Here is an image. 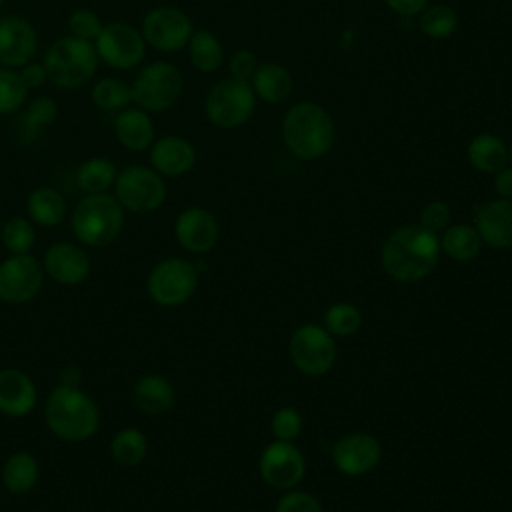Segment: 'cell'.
<instances>
[{
    "label": "cell",
    "mask_w": 512,
    "mask_h": 512,
    "mask_svg": "<svg viewBox=\"0 0 512 512\" xmlns=\"http://www.w3.org/2000/svg\"><path fill=\"white\" fill-rule=\"evenodd\" d=\"M38 402V390L34 380L18 370H0V412L10 418H22L34 410Z\"/></svg>",
    "instance_id": "44dd1931"
},
{
    "label": "cell",
    "mask_w": 512,
    "mask_h": 512,
    "mask_svg": "<svg viewBox=\"0 0 512 512\" xmlns=\"http://www.w3.org/2000/svg\"><path fill=\"white\" fill-rule=\"evenodd\" d=\"M40 478V468L36 458L26 450L12 452L2 466V484L14 496L30 494Z\"/></svg>",
    "instance_id": "d4e9b609"
},
{
    "label": "cell",
    "mask_w": 512,
    "mask_h": 512,
    "mask_svg": "<svg viewBox=\"0 0 512 512\" xmlns=\"http://www.w3.org/2000/svg\"><path fill=\"white\" fill-rule=\"evenodd\" d=\"M68 34L86 42H94L98 38V34L104 28V22L100 20V16L90 10V8H76L70 12L68 16Z\"/></svg>",
    "instance_id": "74e56055"
},
{
    "label": "cell",
    "mask_w": 512,
    "mask_h": 512,
    "mask_svg": "<svg viewBox=\"0 0 512 512\" xmlns=\"http://www.w3.org/2000/svg\"><path fill=\"white\" fill-rule=\"evenodd\" d=\"M94 48L102 64L120 72L138 68L146 58V42L140 28L122 20L104 24Z\"/></svg>",
    "instance_id": "9c48e42d"
},
{
    "label": "cell",
    "mask_w": 512,
    "mask_h": 512,
    "mask_svg": "<svg viewBox=\"0 0 512 512\" xmlns=\"http://www.w3.org/2000/svg\"><path fill=\"white\" fill-rule=\"evenodd\" d=\"M474 228L492 248L512 246V198H498L474 208Z\"/></svg>",
    "instance_id": "d6986e66"
},
{
    "label": "cell",
    "mask_w": 512,
    "mask_h": 512,
    "mask_svg": "<svg viewBox=\"0 0 512 512\" xmlns=\"http://www.w3.org/2000/svg\"><path fill=\"white\" fill-rule=\"evenodd\" d=\"M282 138L294 156L312 160L330 150L334 142V124L322 106L300 102L286 112Z\"/></svg>",
    "instance_id": "5b68a950"
},
{
    "label": "cell",
    "mask_w": 512,
    "mask_h": 512,
    "mask_svg": "<svg viewBox=\"0 0 512 512\" xmlns=\"http://www.w3.org/2000/svg\"><path fill=\"white\" fill-rule=\"evenodd\" d=\"M270 428H272V434H274L276 440L292 442L302 432V416H300V412L296 408L284 406V408L274 412Z\"/></svg>",
    "instance_id": "f35d334b"
},
{
    "label": "cell",
    "mask_w": 512,
    "mask_h": 512,
    "mask_svg": "<svg viewBox=\"0 0 512 512\" xmlns=\"http://www.w3.org/2000/svg\"><path fill=\"white\" fill-rule=\"evenodd\" d=\"M26 214L34 224L54 228L66 216V200L60 190L52 186H38L26 198Z\"/></svg>",
    "instance_id": "484cf974"
},
{
    "label": "cell",
    "mask_w": 512,
    "mask_h": 512,
    "mask_svg": "<svg viewBox=\"0 0 512 512\" xmlns=\"http://www.w3.org/2000/svg\"><path fill=\"white\" fill-rule=\"evenodd\" d=\"M118 176L116 164L106 156H92L84 160L76 170V186L84 194L108 192Z\"/></svg>",
    "instance_id": "4316f807"
},
{
    "label": "cell",
    "mask_w": 512,
    "mask_h": 512,
    "mask_svg": "<svg viewBox=\"0 0 512 512\" xmlns=\"http://www.w3.org/2000/svg\"><path fill=\"white\" fill-rule=\"evenodd\" d=\"M112 190L124 212L132 214H150L166 200L164 178L144 164H130L118 170Z\"/></svg>",
    "instance_id": "52a82bcc"
},
{
    "label": "cell",
    "mask_w": 512,
    "mask_h": 512,
    "mask_svg": "<svg viewBox=\"0 0 512 512\" xmlns=\"http://www.w3.org/2000/svg\"><path fill=\"white\" fill-rule=\"evenodd\" d=\"M456 12L446 4H434L420 16V28L430 38H446L456 30Z\"/></svg>",
    "instance_id": "8d00e7d4"
},
{
    "label": "cell",
    "mask_w": 512,
    "mask_h": 512,
    "mask_svg": "<svg viewBox=\"0 0 512 512\" xmlns=\"http://www.w3.org/2000/svg\"><path fill=\"white\" fill-rule=\"evenodd\" d=\"M198 286V270L184 258H164L148 274L146 290L152 302L164 308L182 306Z\"/></svg>",
    "instance_id": "ba28073f"
},
{
    "label": "cell",
    "mask_w": 512,
    "mask_h": 512,
    "mask_svg": "<svg viewBox=\"0 0 512 512\" xmlns=\"http://www.w3.org/2000/svg\"><path fill=\"white\" fill-rule=\"evenodd\" d=\"M252 82H254L256 94L270 104L286 100L292 92V76L286 68L278 64L258 66Z\"/></svg>",
    "instance_id": "4dcf8cb0"
},
{
    "label": "cell",
    "mask_w": 512,
    "mask_h": 512,
    "mask_svg": "<svg viewBox=\"0 0 512 512\" xmlns=\"http://www.w3.org/2000/svg\"><path fill=\"white\" fill-rule=\"evenodd\" d=\"M258 70V64H256V58L252 52L248 50H238L232 58H230V74L234 80H240V82H248L254 78Z\"/></svg>",
    "instance_id": "b9f144b4"
},
{
    "label": "cell",
    "mask_w": 512,
    "mask_h": 512,
    "mask_svg": "<svg viewBox=\"0 0 512 512\" xmlns=\"http://www.w3.org/2000/svg\"><path fill=\"white\" fill-rule=\"evenodd\" d=\"M146 46L158 52H178L186 48L194 28L188 14L176 6H154L140 22Z\"/></svg>",
    "instance_id": "7c38bea8"
},
{
    "label": "cell",
    "mask_w": 512,
    "mask_h": 512,
    "mask_svg": "<svg viewBox=\"0 0 512 512\" xmlns=\"http://www.w3.org/2000/svg\"><path fill=\"white\" fill-rule=\"evenodd\" d=\"M44 274L60 286H78L90 276V256L80 244L54 242L42 258Z\"/></svg>",
    "instance_id": "e0dca14e"
},
{
    "label": "cell",
    "mask_w": 512,
    "mask_h": 512,
    "mask_svg": "<svg viewBox=\"0 0 512 512\" xmlns=\"http://www.w3.org/2000/svg\"><path fill=\"white\" fill-rule=\"evenodd\" d=\"M150 150V166L162 178H178L184 176L196 162L194 146L182 136H162L152 142Z\"/></svg>",
    "instance_id": "ffe728a7"
},
{
    "label": "cell",
    "mask_w": 512,
    "mask_h": 512,
    "mask_svg": "<svg viewBox=\"0 0 512 512\" xmlns=\"http://www.w3.org/2000/svg\"><path fill=\"white\" fill-rule=\"evenodd\" d=\"M400 16H416L424 10L428 0H384Z\"/></svg>",
    "instance_id": "ee69618b"
},
{
    "label": "cell",
    "mask_w": 512,
    "mask_h": 512,
    "mask_svg": "<svg viewBox=\"0 0 512 512\" xmlns=\"http://www.w3.org/2000/svg\"><path fill=\"white\" fill-rule=\"evenodd\" d=\"M124 208L114 194H84L70 216L74 238L82 246L104 248L112 244L124 228Z\"/></svg>",
    "instance_id": "3957f363"
},
{
    "label": "cell",
    "mask_w": 512,
    "mask_h": 512,
    "mask_svg": "<svg viewBox=\"0 0 512 512\" xmlns=\"http://www.w3.org/2000/svg\"><path fill=\"white\" fill-rule=\"evenodd\" d=\"M38 32L34 24L20 14L0 16V66L22 68L38 52Z\"/></svg>",
    "instance_id": "9a60e30c"
},
{
    "label": "cell",
    "mask_w": 512,
    "mask_h": 512,
    "mask_svg": "<svg viewBox=\"0 0 512 512\" xmlns=\"http://www.w3.org/2000/svg\"><path fill=\"white\" fill-rule=\"evenodd\" d=\"M258 470L262 480L270 488L286 492L302 482L306 472V460L292 442L274 440L262 450Z\"/></svg>",
    "instance_id": "5bb4252c"
},
{
    "label": "cell",
    "mask_w": 512,
    "mask_h": 512,
    "mask_svg": "<svg viewBox=\"0 0 512 512\" xmlns=\"http://www.w3.org/2000/svg\"><path fill=\"white\" fill-rule=\"evenodd\" d=\"M2 224H4V222H0V238H2Z\"/></svg>",
    "instance_id": "bcb514c9"
},
{
    "label": "cell",
    "mask_w": 512,
    "mask_h": 512,
    "mask_svg": "<svg viewBox=\"0 0 512 512\" xmlns=\"http://www.w3.org/2000/svg\"><path fill=\"white\" fill-rule=\"evenodd\" d=\"M482 244L484 242H482L478 230L470 224L448 226L440 238V248L444 250V254L458 262H468V260L476 258L482 250Z\"/></svg>",
    "instance_id": "f1b7e54d"
},
{
    "label": "cell",
    "mask_w": 512,
    "mask_h": 512,
    "mask_svg": "<svg viewBox=\"0 0 512 512\" xmlns=\"http://www.w3.org/2000/svg\"><path fill=\"white\" fill-rule=\"evenodd\" d=\"M132 400L144 414H164L174 408V384L162 374H144L132 388Z\"/></svg>",
    "instance_id": "603a6c76"
},
{
    "label": "cell",
    "mask_w": 512,
    "mask_h": 512,
    "mask_svg": "<svg viewBox=\"0 0 512 512\" xmlns=\"http://www.w3.org/2000/svg\"><path fill=\"white\" fill-rule=\"evenodd\" d=\"M274 512H324L320 500L304 490H286Z\"/></svg>",
    "instance_id": "ab89813d"
},
{
    "label": "cell",
    "mask_w": 512,
    "mask_h": 512,
    "mask_svg": "<svg viewBox=\"0 0 512 512\" xmlns=\"http://www.w3.org/2000/svg\"><path fill=\"white\" fill-rule=\"evenodd\" d=\"M42 64L48 72V82L62 90H76L94 80L100 60L94 42L66 34L46 48Z\"/></svg>",
    "instance_id": "277c9868"
},
{
    "label": "cell",
    "mask_w": 512,
    "mask_h": 512,
    "mask_svg": "<svg viewBox=\"0 0 512 512\" xmlns=\"http://www.w3.org/2000/svg\"><path fill=\"white\" fill-rule=\"evenodd\" d=\"M440 258V240L420 224L396 228L382 244L380 260L386 274L402 284L430 276Z\"/></svg>",
    "instance_id": "6da1fadb"
},
{
    "label": "cell",
    "mask_w": 512,
    "mask_h": 512,
    "mask_svg": "<svg viewBox=\"0 0 512 512\" xmlns=\"http://www.w3.org/2000/svg\"><path fill=\"white\" fill-rule=\"evenodd\" d=\"M254 110V92L248 82L234 78L216 82L204 100V112L208 120L224 130L244 124Z\"/></svg>",
    "instance_id": "8fae6325"
},
{
    "label": "cell",
    "mask_w": 512,
    "mask_h": 512,
    "mask_svg": "<svg viewBox=\"0 0 512 512\" xmlns=\"http://www.w3.org/2000/svg\"><path fill=\"white\" fill-rule=\"evenodd\" d=\"M2 4H4V0H0V10H2Z\"/></svg>",
    "instance_id": "7dc6e473"
},
{
    "label": "cell",
    "mask_w": 512,
    "mask_h": 512,
    "mask_svg": "<svg viewBox=\"0 0 512 512\" xmlns=\"http://www.w3.org/2000/svg\"><path fill=\"white\" fill-rule=\"evenodd\" d=\"M28 92L18 70L0 66V116L18 114L28 102Z\"/></svg>",
    "instance_id": "836d02e7"
},
{
    "label": "cell",
    "mask_w": 512,
    "mask_h": 512,
    "mask_svg": "<svg viewBox=\"0 0 512 512\" xmlns=\"http://www.w3.org/2000/svg\"><path fill=\"white\" fill-rule=\"evenodd\" d=\"M44 422L66 442H84L100 428V408L80 386L58 384L44 402Z\"/></svg>",
    "instance_id": "7a4b0ae2"
},
{
    "label": "cell",
    "mask_w": 512,
    "mask_h": 512,
    "mask_svg": "<svg viewBox=\"0 0 512 512\" xmlns=\"http://www.w3.org/2000/svg\"><path fill=\"white\" fill-rule=\"evenodd\" d=\"M424 230L432 232V234H440L448 228L450 224V208L448 204L440 202V200H434V202H428L422 210H420V222H418Z\"/></svg>",
    "instance_id": "60d3db41"
},
{
    "label": "cell",
    "mask_w": 512,
    "mask_h": 512,
    "mask_svg": "<svg viewBox=\"0 0 512 512\" xmlns=\"http://www.w3.org/2000/svg\"><path fill=\"white\" fill-rule=\"evenodd\" d=\"M90 100L98 110L106 114H116L132 104L130 84L118 76H104L92 84Z\"/></svg>",
    "instance_id": "f546056e"
},
{
    "label": "cell",
    "mask_w": 512,
    "mask_h": 512,
    "mask_svg": "<svg viewBox=\"0 0 512 512\" xmlns=\"http://www.w3.org/2000/svg\"><path fill=\"white\" fill-rule=\"evenodd\" d=\"M112 130L118 144L134 154L148 150L156 140L152 116L134 104L114 114Z\"/></svg>",
    "instance_id": "7402d4cb"
},
{
    "label": "cell",
    "mask_w": 512,
    "mask_h": 512,
    "mask_svg": "<svg viewBox=\"0 0 512 512\" xmlns=\"http://www.w3.org/2000/svg\"><path fill=\"white\" fill-rule=\"evenodd\" d=\"M186 48H188L192 66L200 72H214L220 68V64L224 60L220 40L206 28L194 30Z\"/></svg>",
    "instance_id": "1f68e13d"
},
{
    "label": "cell",
    "mask_w": 512,
    "mask_h": 512,
    "mask_svg": "<svg viewBox=\"0 0 512 512\" xmlns=\"http://www.w3.org/2000/svg\"><path fill=\"white\" fill-rule=\"evenodd\" d=\"M18 74L28 90H36L48 82V72L42 62H28L22 68H18Z\"/></svg>",
    "instance_id": "7bdbcfd3"
},
{
    "label": "cell",
    "mask_w": 512,
    "mask_h": 512,
    "mask_svg": "<svg viewBox=\"0 0 512 512\" xmlns=\"http://www.w3.org/2000/svg\"><path fill=\"white\" fill-rule=\"evenodd\" d=\"M382 458L380 442L366 432H352L332 446V462L346 476H362L378 466Z\"/></svg>",
    "instance_id": "2e32d148"
},
{
    "label": "cell",
    "mask_w": 512,
    "mask_h": 512,
    "mask_svg": "<svg viewBox=\"0 0 512 512\" xmlns=\"http://www.w3.org/2000/svg\"><path fill=\"white\" fill-rule=\"evenodd\" d=\"M182 88V72L166 60H154L144 64L130 82L132 104L148 114H162L180 100Z\"/></svg>",
    "instance_id": "8992f818"
},
{
    "label": "cell",
    "mask_w": 512,
    "mask_h": 512,
    "mask_svg": "<svg viewBox=\"0 0 512 512\" xmlns=\"http://www.w3.org/2000/svg\"><path fill=\"white\" fill-rule=\"evenodd\" d=\"M494 188L500 198H512V168H502L500 172H496Z\"/></svg>",
    "instance_id": "f6af8a7d"
},
{
    "label": "cell",
    "mask_w": 512,
    "mask_h": 512,
    "mask_svg": "<svg viewBox=\"0 0 512 512\" xmlns=\"http://www.w3.org/2000/svg\"><path fill=\"white\" fill-rule=\"evenodd\" d=\"M292 364L306 376L326 374L336 360L334 336L320 324H302L288 342Z\"/></svg>",
    "instance_id": "30bf717a"
},
{
    "label": "cell",
    "mask_w": 512,
    "mask_h": 512,
    "mask_svg": "<svg viewBox=\"0 0 512 512\" xmlns=\"http://www.w3.org/2000/svg\"><path fill=\"white\" fill-rule=\"evenodd\" d=\"M218 222L212 212L200 206L184 208L174 222V236L178 244L192 254H206L218 242Z\"/></svg>",
    "instance_id": "ac0fdd59"
},
{
    "label": "cell",
    "mask_w": 512,
    "mask_h": 512,
    "mask_svg": "<svg viewBox=\"0 0 512 512\" xmlns=\"http://www.w3.org/2000/svg\"><path fill=\"white\" fill-rule=\"evenodd\" d=\"M2 244L10 254H30L36 242L34 222L26 216H12L2 224Z\"/></svg>",
    "instance_id": "e575fe53"
},
{
    "label": "cell",
    "mask_w": 512,
    "mask_h": 512,
    "mask_svg": "<svg viewBox=\"0 0 512 512\" xmlns=\"http://www.w3.org/2000/svg\"><path fill=\"white\" fill-rule=\"evenodd\" d=\"M362 326V312L350 302H336L324 314V328L332 336H352Z\"/></svg>",
    "instance_id": "d590c367"
},
{
    "label": "cell",
    "mask_w": 512,
    "mask_h": 512,
    "mask_svg": "<svg viewBox=\"0 0 512 512\" xmlns=\"http://www.w3.org/2000/svg\"><path fill=\"white\" fill-rule=\"evenodd\" d=\"M468 160L478 172L496 174L506 168L508 150L500 138L492 134H482L468 144Z\"/></svg>",
    "instance_id": "83f0119b"
},
{
    "label": "cell",
    "mask_w": 512,
    "mask_h": 512,
    "mask_svg": "<svg viewBox=\"0 0 512 512\" xmlns=\"http://www.w3.org/2000/svg\"><path fill=\"white\" fill-rule=\"evenodd\" d=\"M44 268L32 254H10L0 264V300L24 304L38 296L44 284Z\"/></svg>",
    "instance_id": "4fadbf2b"
},
{
    "label": "cell",
    "mask_w": 512,
    "mask_h": 512,
    "mask_svg": "<svg viewBox=\"0 0 512 512\" xmlns=\"http://www.w3.org/2000/svg\"><path fill=\"white\" fill-rule=\"evenodd\" d=\"M148 454V440L146 434L138 428H122L114 434L110 442V456L120 466H138L144 462Z\"/></svg>",
    "instance_id": "d6a6232c"
},
{
    "label": "cell",
    "mask_w": 512,
    "mask_h": 512,
    "mask_svg": "<svg viewBox=\"0 0 512 512\" xmlns=\"http://www.w3.org/2000/svg\"><path fill=\"white\" fill-rule=\"evenodd\" d=\"M58 118V104L54 98L40 94L26 102V108L16 116V140L24 146L34 144L46 126H52Z\"/></svg>",
    "instance_id": "cb8c5ba5"
},
{
    "label": "cell",
    "mask_w": 512,
    "mask_h": 512,
    "mask_svg": "<svg viewBox=\"0 0 512 512\" xmlns=\"http://www.w3.org/2000/svg\"><path fill=\"white\" fill-rule=\"evenodd\" d=\"M510 160H512V146H510Z\"/></svg>",
    "instance_id": "c3c4849f"
}]
</instances>
